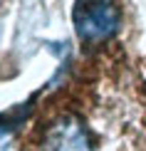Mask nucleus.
<instances>
[{
	"label": "nucleus",
	"instance_id": "nucleus-1",
	"mask_svg": "<svg viewBox=\"0 0 146 151\" xmlns=\"http://www.w3.org/2000/svg\"><path fill=\"white\" fill-rule=\"evenodd\" d=\"M72 20H74V30H77L79 40L99 42L117 32L119 10L111 0H77Z\"/></svg>",
	"mask_w": 146,
	"mask_h": 151
},
{
	"label": "nucleus",
	"instance_id": "nucleus-2",
	"mask_svg": "<svg viewBox=\"0 0 146 151\" xmlns=\"http://www.w3.org/2000/svg\"><path fill=\"white\" fill-rule=\"evenodd\" d=\"M40 151H94L89 131L74 116H62L45 131Z\"/></svg>",
	"mask_w": 146,
	"mask_h": 151
}]
</instances>
